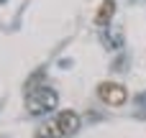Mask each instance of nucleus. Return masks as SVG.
I'll return each instance as SVG.
<instances>
[{
    "mask_svg": "<svg viewBox=\"0 0 146 138\" xmlns=\"http://www.w3.org/2000/svg\"><path fill=\"white\" fill-rule=\"evenodd\" d=\"M0 3H3V0H0Z\"/></svg>",
    "mask_w": 146,
    "mask_h": 138,
    "instance_id": "nucleus-7",
    "label": "nucleus"
},
{
    "mask_svg": "<svg viewBox=\"0 0 146 138\" xmlns=\"http://www.w3.org/2000/svg\"><path fill=\"white\" fill-rule=\"evenodd\" d=\"M56 105H59V95L51 87H38L26 97V110L31 115H46V113L56 110Z\"/></svg>",
    "mask_w": 146,
    "mask_h": 138,
    "instance_id": "nucleus-1",
    "label": "nucleus"
},
{
    "mask_svg": "<svg viewBox=\"0 0 146 138\" xmlns=\"http://www.w3.org/2000/svg\"><path fill=\"white\" fill-rule=\"evenodd\" d=\"M54 125H56V131L62 133V138H69V136H74V133L80 131L82 120H80V115H77L74 110H62V113H56Z\"/></svg>",
    "mask_w": 146,
    "mask_h": 138,
    "instance_id": "nucleus-3",
    "label": "nucleus"
},
{
    "mask_svg": "<svg viewBox=\"0 0 146 138\" xmlns=\"http://www.w3.org/2000/svg\"><path fill=\"white\" fill-rule=\"evenodd\" d=\"M36 138H62V133L56 131V125H54V120H49L46 125H41V128L36 131Z\"/></svg>",
    "mask_w": 146,
    "mask_h": 138,
    "instance_id": "nucleus-5",
    "label": "nucleus"
},
{
    "mask_svg": "<svg viewBox=\"0 0 146 138\" xmlns=\"http://www.w3.org/2000/svg\"><path fill=\"white\" fill-rule=\"evenodd\" d=\"M98 97H100L105 105H110V108H121V105L128 100V92H126V87H123L121 82H103V85L98 87Z\"/></svg>",
    "mask_w": 146,
    "mask_h": 138,
    "instance_id": "nucleus-2",
    "label": "nucleus"
},
{
    "mask_svg": "<svg viewBox=\"0 0 146 138\" xmlns=\"http://www.w3.org/2000/svg\"><path fill=\"white\" fill-rule=\"evenodd\" d=\"M141 102H144V105H146V95H141Z\"/></svg>",
    "mask_w": 146,
    "mask_h": 138,
    "instance_id": "nucleus-6",
    "label": "nucleus"
},
{
    "mask_svg": "<svg viewBox=\"0 0 146 138\" xmlns=\"http://www.w3.org/2000/svg\"><path fill=\"white\" fill-rule=\"evenodd\" d=\"M113 10H115L113 0H103L100 10H98V15H95V23H98V26H108V23H110V18H113Z\"/></svg>",
    "mask_w": 146,
    "mask_h": 138,
    "instance_id": "nucleus-4",
    "label": "nucleus"
}]
</instances>
